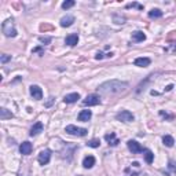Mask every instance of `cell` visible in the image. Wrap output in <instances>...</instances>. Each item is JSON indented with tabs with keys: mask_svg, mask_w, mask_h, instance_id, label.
<instances>
[{
	"mask_svg": "<svg viewBox=\"0 0 176 176\" xmlns=\"http://www.w3.org/2000/svg\"><path fill=\"white\" fill-rule=\"evenodd\" d=\"M105 139L106 142H107L110 146H117L118 143H120V140L117 139V136H116L114 132H110V134H106L105 135Z\"/></svg>",
	"mask_w": 176,
	"mask_h": 176,
	"instance_id": "9c48e42d",
	"label": "cell"
},
{
	"mask_svg": "<svg viewBox=\"0 0 176 176\" xmlns=\"http://www.w3.org/2000/svg\"><path fill=\"white\" fill-rule=\"evenodd\" d=\"M146 39V35L143 32H140V31H136L132 33V40L136 41V43H139V41H143Z\"/></svg>",
	"mask_w": 176,
	"mask_h": 176,
	"instance_id": "ac0fdd59",
	"label": "cell"
},
{
	"mask_svg": "<svg viewBox=\"0 0 176 176\" xmlns=\"http://www.w3.org/2000/svg\"><path fill=\"white\" fill-rule=\"evenodd\" d=\"M11 117H12L11 112H8L6 107L0 109V118H2V120H7V118H11Z\"/></svg>",
	"mask_w": 176,
	"mask_h": 176,
	"instance_id": "ffe728a7",
	"label": "cell"
},
{
	"mask_svg": "<svg viewBox=\"0 0 176 176\" xmlns=\"http://www.w3.org/2000/svg\"><path fill=\"white\" fill-rule=\"evenodd\" d=\"M39 164L40 165H47L50 160H51V150H48V149H45V150H43L40 154H39Z\"/></svg>",
	"mask_w": 176,
	"mask_h": 176,
	"instance_id": "8992f818",
	"label": "cell"
},
{
	"mask_svg": "<svg viewBox=\"0 0 176 176\" xmlns=\"http://www.w3.org/2000/svg\"><path fill=\"white\" fill-rule=\"evenodd\" d=\"M129 87L128 83L121 81V80H110L106 81L103 84H101L98 87V92L102 95H117L121 92L127 91V88Z\"/></svg>",
	"mask_w": 176,
	"mask_h": 176,
	"instance_id": "6da1fadb",
	"label": "cell"
},
{
	"mask_svg": "<svg viewBox=\"0 0 176 176\" xmlns=\"http://www.w3.org/2000/svg\"><path fill=\"white\" fill-rule=\"evenodd\" d=\"M10 59H11V55L3 54V55H2V58H0V61H2V64H6V62H8Z\"/></svg>",
	"mask_w": 176,
	"mask_h": 176,
	"instance_id": "83f0119b",
	"label": "cell"
},
{
	"mask_svg": "<svg viewBox=\"0 0 176 176\" xmlns=\"http://www.w3.org/2000/svg\"><path fill=\"white\" fill-rule=\"evenodd\" d=\"M168 168L171 169L172 172H175V174H176V161H169V164H168Z\"/></svg>",
	"mask_w": 176,
	"mask_h": 176,
	"instance_id": "f1b7e54d",
	"label": "cell"
},
{
	"mask_svg": "<svg viewBox=\"0 0 176 176\" xmlns=\"http://www.w3.org/2000/svg\"><path fill=\"white\" fill-rule=\"evenodd\" d=\"M33 52H41V48H40V47L35 48V50H33Z\"/></svg>",
	"mask_w": 176,
	"mask_h": 176,
	"instance_id": "1f68e13d",
	"label": "cell"
},
{
	"mask_svg": "<svg viewBox=\"0 0 176 176\" xmlns=\"http://www.w3.org/2000/svg\"><path fill=\"white\" fill-rule=\"evenodd\" d=\"M40 132H43V122H36L35 125L31 128V132H29V135L31 136H36V135H39Z\"/></svg>",
	"mask_w": 176,
	"mask_h": 176,
	"instance_id": "9a60e30c",
	"label": "cell"
},
{
	"mask_svg": "<svg viewBox=\"0 0 176 176\" xmlns=\"http://www.w3.org/2000/svg\"><path fill=\"white\" fill-rule=\"evenodd\" d=\"M78 176H83V175H78Z\"/></svg>",
	"mask_w": 176,
	"mask_h": 176,
	"instance_id": "d6a6232c",
	"label": "cell"
},
{
	"mask_svg": "<svg viewBox=\"0 0 176 176\" xmlns=\"http://www.w3.org/2000/svg\"><path fill=\"white\" fill-rule=\"evenodd\" d=\"M73 22H74V17L66 15V17H64V18L61 19V26L62 28H69V26L73 25Z\"/></svg>",
	"mask_w": 176,
	"mask_h": 176,
	"instance_id": "e0dca14e",
	"label": "cell"
},
{
	"mask_svg": "<svg viewBox=\"0 0 176 176\" xmlns=\"http://www.w3.org/2000/svg\"><path fill=\"white\" fill-rule=\"evenodd\" d=\"M65 131L68 132L69 135H73V136H85L88 132L85 128H78V127H76V125H68Z\"/></svg>",
	"mask_w": 176,
	"mask_h": 176,
	"instance_id": "3957f363",
	"label": "cell"
},
{
	"mask_svg": "<svg viewBox=\"0 0 176 176\" xmlns=\"http://www.w3.org/2000/svg\"><path fill=\"white\" fill-rule=\"evenodd\" d=\"M135 66H139V68H146V66H149L151 64V61H150V58H143V56H140V58H136L135 59Z\"/></svg>",
	"mask_w": 176,
	"mask_h": 176,
	"instance_id": "8fae6325",
	"label": "cell"
},
{
	"mask_svg": "<svg viewBox=\"0 0 176 176\" xmlns=\"http://www.w3.org/2000/svg\"><path fill=\"white\" fill-rule=\"evenodd\" d=\"M99 145H101V140H99V139H92V140H89L87 143V146H89V147H94V149L99 147Z\"/></svg>",
	"mask_w": 176,
	"mask_h": 176,
	"instance_id": "cb8c5ba5",
	"label": "cell"
},
{
	"mask_svg": "<svg viewBox=\"0 0 176 176\" xmlns=\"http://www.w3.org/2000/svg\"><path fill=\"white\" fill-rule=\"evenodd\" d=\"M31 95L33 96L35 99H41L43 98V91H41V88L39 87V85H32L31 87Z\"/></svg>",
	"mask_w": 176,
	"mask_h": 176,
	"instance_id": "7c38bea8",
	"label": "cell"
},
{
	"mask_svg": "<svg viewBox=\"0 0 176 176\" xmlns=\"http://www.w3.org/2000/svg\"><path fill=\"white\" fill-rule=\"evenodd\" d=\"M145 160L147 164H151L153 160H154V154H153L151 150H145Z\"/></svg>",
	"mask_w": 176,
	"mask_h": 176,
	"instance_id": "7402d4cb",
	"label": "cell"
},
{
	"mask_svg": "<svg viewBox=\"0 0 176 176\" xmlns=\"http://www.w3.org/2000/svg\"><path fill=\"white\" fill-rule=\"evenodd\" d=\"M116 118H117L118 121H122V122H131L135 120L134 114H132L129 110H121L118 112L117 114H116Z\"/></svg>",
	"mask_w": 176,
	"mask_h": 176,
	"instance_id": "277c9868",
	"label": "cell"
},
{
	"mask_svg": "<svg viewBox=\"0 0 176 176\" xmlns=\"http://www.w3.org/2000/svg\"><path fill=\"white\" fill-rule=\"evenodd\" d=\"M39 40H40L43 44H48V43H51V37H48V36H41V37H39Z\"/></svg>",
	"mask_w": 176,
	"mask_h": 176,
	"instance_id": "484cf974",
	"label": "cell"
},
{
	"mask_svg": "<svg viewBox=\"0 0 176 176\" xmlns=\"http://www.w3.org/2000/svg\"><path fill=\"white\" fill-rule=\"evenodd\" d=\"M113 21L116 24H124L125 22V17H120V15H113Z\"/></svg>",
	"mask_w": 176,
	"mask_h": 176,
	"instance_id": "d4e9b609",
	"label": "cell"
},
{
	"mask_svg": "<svg viewBox=\"0 0 176 176\" xmlns=\"http://www.w3.org/2000/svg\"><path fill=\"white\" fill-rule=\"evenodd\" d=\"M78 99H80V94H78V92H73V94H69V95L65 96L64 102L65 103H74V102H77Z\"/></svg>",
	"mask_w": 176,
	"mask_h": 176,
	"instance_id": "4fadbf2b",
	"label": "cell"
},
{
	"mask_svg": "<svg viewBox=\"0 0 176 176\" xmlns=\"http://www.w3.org/2000/svg\"><path fill=\"white\" fill-rule=\"evenodd\" d=\"M162 17V11L158 8H153L151 11H149V18L151 19H157V18H161Z\"/></svg>",
	"mask_w": 176,
	"mask_h": 176,
	"instance_id": "d6986e66",
	"label": "cell"
},
{
	"mask_svg": "<svg viewBox=\"0 0 176 176\" xmlns=\"http://www.w3.org/2000/svg\"><path fill=\"white\" fill-rule=\"evenodd\" d=\"M76 4V2L74 0H66V2H64L62 3V8L64 10H68V8H70V7H73V6Z\"/></svg>",
	"mask_w": 176,
	"mask_h": 176,
	"instance_id": "603a6c76",
	"label": "cell"
},
{
	"mask_svg": "<svg viewBox=\"0 0 176 176\" xmlns=\"http://www.w3.org/2000/svg\"><path fill=\"white\" fill-rule=\"evenodd\" d=\"M127 146H128L129 151H132V154H138V153H142V151H143V147H142V146L139 145L136 140H128Z\"/></svg>",
	"mask_w": 176,
	"mask_h": 176,
	"instance_id": "52a82bcc",
	"label": "cell"
},
{
	"mask_svg": "<svg viewBox=\"0 0 176 176\" xmlns=\"http://www.w3.org/2000/svg\"><path fill=\"white\" fill-rule=\"evenodd\" d=\"M95 58L96 59H102V58H103V54H102V52H98V54L95 55Z\"/></svg>",
	"mask_w": 176,
	"mask_h": 176,
	"instance_id": "f546056e",
	"label": "cell"
},
{
	"mask_svg": "<svg viewBox=\"0 0 176 176\" xmlns=\"http://www.w3.org/2000/svg\"><path fill=\"white\" fill-rule=\"evenodd\" d=\"M2 31H3V33H4L6 37H15L17 36V29L14 26V21H12L11 18L6 19V21L3 22Z\"/></svg>",
	"mask_w": 176,
	"mask_h": 176,
	"instance_id": "7a4b0ae2",
	"label": "cell"
},
{
	"mask_svg": "<svg viewBox=\"0 0 176 176\" xmlns=\"http://www.w3.org/2000/svg\"><path fill=\"white\" fill-rule=\"evenodd\" d=\"M65 43L68 45H70V47H74V45L78 43V35L77 33H72V35H69L68 37L65 39Z\"/></svg>",
	"mask_w": 176,
	"mask_h": 176,
	"instance_id": "30bf717a",
	"label": "cell"
},
{
	"mask_svg": "<svg viewBox=\"0 0 176 176\" xmlns=\"http://www.w3.org/2000/svg\"><path fill=\"white\" fill-rule=\"evenodd\" d=\"M95 165V157L94 155H87V157L83 160V167L85 169H89Z\"/></svg>",
	"mask_w": 176,
	"mask_h": 176,
	"instance_id": "5bb4252c",
	"label": "cell"
},
{
	"mask_svg": "<svg viewBox=\"0 0 176 176\" xmlns=\"http://www.w3.org/2000/svg\"><path fill=\"white\" fill-rule=\"evenodd\" d=\"M162 142H164V145L167 146V147H172V146L175 145L174 138H172V136H169V135H165L164 138H162Z\"/></svg>",
	"mask_w": 176,
	"mask_h": 176,
	"instance_id": "44dd1931",
	"label": "cell"
},
{
	"mask_svg": "<svg viewBox=\"0 0 176 176\" xmlns=\"http://www.w3.org/2000/svg\"><path fill=\"white\" fill-rule=\"evenodd\" d=\"M172 88H174V85H172V84H171V85H168V87H167V88H165V91H171V89H172Z\"/></svg>",
	"mask_w": 176,
	"mask_h": 176,
	"instance_id": "4dcf8cb0",
	"label": "cell"
},
{
	"mask_svg": "<svg viewBox=\"0 0 176 176\" xmlns=\"http://www.w3.org/2000/svg\"><path fill=\"white\" fill-rule=\"evenodd\" d=\"M83 105L84 106H96V105H101V98H99V95H88L87 98L83 101Z\"/></svg>",
	"mask_w": 176,
	"mask_h": 176,
	"instance_id": "5b68a950",
	"label": "cell"
},
{
	"mask_svg": "<svg viewBox=\"0 0 176 176\" xmlns=\"http://www.w3.org/2000/svg\"><path fill=\"white\" fill-rule=\"evenodd\" d=\"M91 117H92L91 110H81L77 118H78V121H84V122H87V121L91 120Z\"/></svg>",
	"mask_w": 176,
	"mask_h": 176,
	"instance_id": "2e32d148",
	"label": "cell"
},
{
	"mask_svg": "<svg viewBox=\"0 0 176 176\" xmlns=\"http://www.w3.org/2000/svg\"><path fill=\"white\" fill-rule=\"evenodd\" d=\"M33 150V146L32 143H29V142H24V143H21L19 146V151H21L22 155H29Z\"/></svg>",
	"mask_w": 176,
	"mask_h": 176,
	"instance_id": "ba28073f",
	"label": "cell"
},
{
	"mask_svg": "<svg viewBox=\"0 0 176 176\" xmlns=\"http://www.w3.org/2000/svg\"><path fill=\"white\" fill-rule=\"evenodd\" d=\"M131 7H136V8H139V10H143V6L138 4V3H129V4H127V8H131Z\"/></svg>",
	"mask_w": 176,
	"mask_h": 176,
	"instance_id": "4316f807",
	"label": "cell"
}]
</instances>
